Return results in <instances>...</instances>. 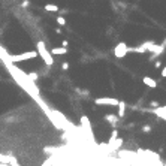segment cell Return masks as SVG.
<instances>
[{
  "mask_svg": "<svg viewBox=\"0 0 166 166\" xmlns=\"http://www.w3.org/2000/svg\"><path fill=\"white\" fill-rule=\"evenodd\" d=\"M36 48H37V49H36L37 54L42 57V60L46 63L48 66H53V65H54V57L51 56V53L46 49L45 44H44V42H37V44H36Z\"/></svg>",
  "mask_w": 166,
  "mask_h": 166,
  "instance_id": "1",
  "label": "cell"
},
{
  "mask_svg": "<svg viewBox=\"0 0 166 166\" xmlns=\"http://www.w3.org/2000/svg\"><path fill=\"white\" fill-rule=\"evenodd\" d=\"M37 56V51H29V53H23L18 56H6V60L11 63H18V61H24V60H30V58H36Z\"/></svg>",
  "mask_w": 166,
  "mask_h": 166,
  "instance_id": "2",
  "label": "cell"
},
{
  "mask_svg": "<svg viewBox=\"0 0 166 166\" xmlns=\"http://www.w3.org/2000/svg\"><path fill=\"white\" fill-rule=\"evenodd\" d=\"M94 103H96V105H100V106H103V105H108V106H118L120 100L112 99V97H99V99L94 100Z\"/></svg>",
  "mask_w": 166,
  "mask_h": 166,
  "instance_id": "3",
  "label": "cell"
},
{
  "mask_svg": "<svg viewBox=\"0 0 166 166\" xmlns=\"http://www.w3.org/2000/svg\"><path fill=\"white\" fill-rule=\"evenodd\" d=\"M127 53H129V46H127L124 42H120L115 48H114V56H115L117 58H123L124 56H127Z\"/></svg>",
  "mask_w": 166,
  "mask_h": 166,
  "instance_id": "4",
  "label": "cell"
},
{
  "mask_svg": "<svg viewBox=\"0 0 166 166\" xmlns=\"http://www.w3.org/2000/svg\"><path fill=\"white\" fill-rule=\"evenodd\" d=\"M81 124H82V127H84V130L91 136V124H90V121H88V118H87L85 115L81 117Z\"/></svg>",
  "mask_w": 166,
  "mask_h": 166,
  "instance_id": "5",
  "label": "cell"
},
{
  "mask_svg": "<svg viewBox=\"0 0 166 166\" xmlns=\"http://www.w3.org/2000/svg\"><path fill=\"white\" fill-rule=\"evenodd\" d=\"M123 142H124V141H123L121 138H117V139H115V141H114V142L108 144V148H109L111 151H117V150H118V148H120V147L123 145Z\"/></svg>",
  "mask_w": 166,
  "mask_h": 166,
  "instance_id": "6",
  "label": "cell"
},
{
  "mask_svg": "<svg viewBox=\"0 0 166 166\" xmlns=\"http://www.w3.org/2000/svg\"><path fill=\"white\" fill-rule=\"evenodd\" d=\"M142 82H144L147 87H150V88H156V87H157V82L153 79V78H150V76H144V78H142Z\"/></svg>",
  "mask_w": 166,
  "mask_h": 166,
  "instance_id": "7",
  "label": "cell"
},
{
  "mask_svg": "<svg viewBox=\"0 0 166 166\" xmlns=\"http://www.w3.org/2000/svg\"><path fill=\"white\" fill-rule=\"evenodd\" d=\"M105 120L115 127V124L118 123V115H114V114H106V115H105Z\"/></svg>",
  "mask_w": 166,
  "mask_h": 166,
  "instance_id": "8",
  "label": "cell"
},
{
  "mask_svg": "<svg viewBox=\"0 0 166 166\" xmlns=\"http://www.w3.org/2000/svg\"><path fill=\"white\" fill-rule=\"evenodd\" d=\"M49 53L51 54H53V56H58V54H66L68 53V48H53V49H51L49 51Z\"/></svg>",
  "mask_w": 166,
  "mask_h": 166,
  "instance_id": "9",
  "label": "cell"
},
{
  "mask_svg": "<svg viewBox=\"0 0 166 166\" xmlns=\"http://www.w3.org/2000/svg\"><path fill=\"white\" fill-rule=\"evenodd\" d=\"M53 114H54V115H57L58 118H61V120H65V121H66V118H65V117H63V115H61V114H60V112H57V111H53ZM49 117H51V120H53V121H54V117H53V115H49ZM54 124L57 126V129H63V127H61V124H60V123H57V121H54Z\"/></svg>",
  "mask_w": 166,
  "mask_h": 166,
  "instance_id": "10",
  "label": "cell"
},
{
  "mask_svg": "<svg viewBox=\"0 0 166 166\" xmlns=\"http://www.w3.org/2000/svg\"><path fill=\"white\" fill-rule=\"evenodd\" d=\"M124 112H126V103L120 100V103H118V114H117L118 118H123L124 117Z\"/></svg>",
  "mask_w": 166,
  "mask_h": 166,
  "instance_id": "11",
  "label": "cell"
},
{
  "mask_svg": "<svg viewBox=\"0 0 166 166\" xmlns=\"http://www.w3.org/2000/svg\"><path fill=\"white\" fill-rule=\"evenodd\" d=\"M44 8H45V11H48V12H58V6H57V5H53V3H46Z\"/></svg>",
  "mask_w": 166,
  "mask_h": 166,
  "instance_id": "12",
  "label": "cell"
},
{
  "mask_svg": "<svg viewBox=\"0 0 166 166\" xmlns=\"http://www.w3.org/2000/svg\"><path fill=\"white\" fill-rule=\"evenodd\" d=\"M117 138H118V130H117V129H114V130H112V133H111V138H109V141H108V144L114 142V141H115Z\"/></svg>",
  "mask_w": 166,
  "mask_h": 166,
  "instance_id": "13",
  "label": "cell"
},
{
  "mask_svg": "<svg viewBox=\"0 0 166 166\" xmlns=\"http://www.w3.org/2000/svg\"><path fill=\"white\" fill-rule=\"evenodd\" d=\"M27 78H29L32 82H34V81H37V73H33V72H30V73H27Z\"/></svg>",
  "mask_w": 166,
  "mask_h": 166,
  "instance_id": "14",
  "label": "cell"
},
{
  "mask_svg": "<svg viewBox=\"0 0 166 166\" xmlns=\"http://www.w3.org/2000/svg\"><path fill=\"white\" fill-rule=\"evenodd\" d=\"M56 21H57V24H58V25H66V20L63 18V17H57V18H56Z\"/></svg>",
  "mask_w": 166,
  "mask_h": 166,
  "instance_id": "15",
  "label": "cell"
},
{
  "mask_svg": "<svg viewBox=\"0 0 166 166\" xmlns=\"http://www.w3.org/2000/svg\"><path fill=\"white\" fill-rule=\"evenodd\" d=\"M150 106H151V108H159V102H157V100H151V102H150Z\"/></svg>",
  "mask_w": 166,
  "mask_h": 166,
  "instance_id": "16",
  "label": "cell"
},
{
  "mask_svg": "<svg viewBox=\"0 0 166 166\" xmlns=\"http://www.w3.org/2000/svg\"><path fill=\"white\" fill-rule=\"evenodd\" d=\"M142 132H145V133H150L151 132V126H142Z\"/></svg>",
  "mask_w": 166,
  "mask_h": 166,
  "instance_id": "17",
  "label": "cell"
},
{
  "mask_svg": "<svg viewBox=\"0 0 166 166\" xmlns=\"http://www.w3.org/2000/svg\"><path fill=\"white\" fill-rule=\"evenodd\" d=\"M76 91H78L79 94H84V96H87V94H88V91H87V90H81V88H76Z\"/></svg>",
  "mask_w": 166,
  "mask_h": 166,
  "instance_id": "18",
  "label": "cell"
},
{
  "mask_svg": "<svg viewBox=\"0 0 166 166\" xmlns=\"http://www.w3.org/2000/svg\"><path fill=\"white\" fill-rule=\"evenodd\" d=\"M61 69H63V70H68V69H69V63H68V61H65V63L61 65Z\"/></svg>",
  "mask_w": 166,
  "mask_h": 166,
  "instance_id": "19",
  "label": "cell"
},
{
  "mask_svg": "<svg viewBox=\"0 0 166 166\" xmlns=\"http://www.w3.org/2000/svg\"><path fill=\"white\" fill-rule=\"evenodd\" d=\"M68 45H69L68 41H63V42H61V46H63V48H68Z\"/></svg>",
  "mask_w": 166,
  "mask_h": 166,
  "instance_id": "20",
  "label": "cell"
},
{
  "mask_svg": "<svg viewBox=\"0 0 166 166\" xmlns=\"http://www.w3.org/2000/svg\"><path fill=\"white\" fill-rule=\"evenodd\" d=\"M162 76H163V78H166V66H165L163 70H162Z\"/></svg>",
  "mask_w": 166,
  "mask_h": 166,
  "instance_id": "21",
  "label": "cell"
},
{
  "mask_svg": "<svg viewBox=\"0 0 166 166\" xmlns=\"http://www.w3.org/2000/svg\"><path fill=\"white\" fill-rule=\"evenodd\" d=\"M154 66H156V69H159V68L162 66V61H156V65H154Z\"/></svg>",
  "mask_w": 166,
  "mask_h": 166,
  "instance_id": "22",
  "label": "cell"
},
{
  "mask_svg": "<svg viewBox=\"0 0 166 166\" xmlns=\"http://www.w3.org/2000/svg\"><path fill=\"white\" fill-rule=\"evenodd\" d=\"M160 45H162V46H163V48H166V37H165V39H163V42H162V44H160Z\"/></svg>",
  "mask_w": 166,
  "mask_h": 166,
  "instance_id": "23",
  "label": "cell"
},
{
  "mask_svg": "<svg viewBox=\"0 0 166 166\" xmlns=\"http://www.w3.org/2000/svg\"><path fill=\"white\" fill-rule=\"evenodd\" d=\"M23 6H29V0H24V2H23Z\"/></svg>",
  "mask_w": 166,
  "mask_h": 166,
  "instance_id": "24",
  "label": "cell"
}]
</instances>
